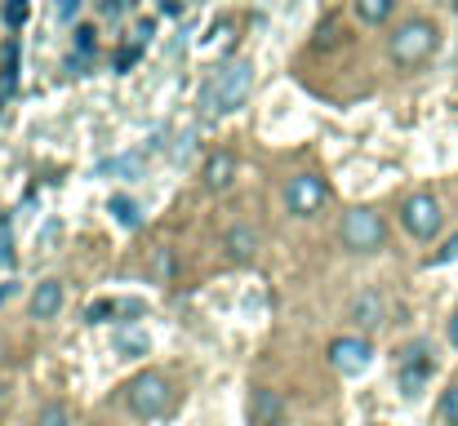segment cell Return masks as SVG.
<instances>
[{
  "label": "cell",
  "mask_w": 458,
  "mask_h": 426,
  "mask_svg": "<svg viewBox=\"0 0 458 426\" xmlns=\"http://www.w3.org/2000/svg\"><path fill=\"white\" fill-rule=\"evenodd\" d=\"M437 45H441V31H437V22H428V18H410V22H401L396 27V36H392V63H401V67H419V63H428L432 54H437Z\"/></svg>",
  "instance_id": "obj_1"
},
{
  "label": "cell",
  "mask_w": 458,
  "mask_h": 426,
  "mask_svg": "<svg viewBox=\"0 0 458 426\" xmlns=\"http://www.w3.org/2000/svg\"><path fill=\"white\" fill-rule=\"evenodd\" d=\"M250 89H254V67L250 63H232V67H223L209 85H205V112H236L245 98H250Z\"/></svg>",
  "instance_id": "obj_2"
},
{
  "label": "cell",
  "mask_w": 458,
  "mask_h": 426,
  "mask_svg": "<svg viewBox=\"0 0 458 426\" xmlns=\"http://www.w3.org/2000/svg\"><path fill=\"white\" fill-rule=\"evenodd\" d=\"M338 236H343V245H347L352 254H374V249H383V240H387V227H383V218H378L374 209L356 205V209H347V213H343V227H338Z\"/></svg>",
  "instance_id": "obj_3"
},
{
  "label": "cell",
  "mask_w": 458,
  "mask_h": 426,
  "mask_svg": "<svg viewBox=\"0 0 458 426\" xmlns=\"http://www.w3.org/2000/svg\"><path fill=\"white\" fill-rule=\"evenodd\" d=\"M130 409H134L139 418H165V413L174 409V387H169V378H160V373L134 378V382H130Z\"/></svg>",
  "instance_id": "obj_4"
},
{
  "label": "cell",
  "mask_w": 458,
  "mask_h": 426,
  "mask_svg": "<svg viewBox=\"0 0 458 426\" xmlns=\"http://www.w3.org/2000/svg\"><path fill=\"white\" fill-rule=\"evenodd\" d=\"M401 222H405V231H410L414 240H432V236L441 231V205H437V196H432V191H414V196L401 205Z\"/></svg>",
  "instance_id": "obj_5"
},
{
  "label": "cell",
  "mask_w": 458,
  "mask_h": 426,
  "mask_svg": "<svg viewBox=\"0 0 458 426\" xmlns=\"http://www.w3.org/2000/svg\"><path fill=\"white\" fill-rule=\"evenodd\" d=\"M325 200H329V187H325V178H316V173H294V178L285 182V205H290L294 218L320 213Z\"/></svg>",
  "instance_id": "obj_6"
},
{
  "label": "cell",
  "mask_w": 458,
  "mask_h": 426,
  "mask_svg": "<svg viewBox=\"0 0 458 426\" xmlns=\"http://www.w3.org/2000/svg\"><path fill=\"white\" fill-rule=\"evenodd\" d=\"M369 360H374V347H369V338H356V333H347V338H334V342H329V364H334L343 378H356V373H365V369H369Z\"/></svg>",
  "instance_id": "obj_7"
},
{
  "label": "cell",
  "mask_w": 458,
  "mask_h": 426,
  "mask_svg": "<svg viewBox=\"0 0 458 426\" xmlns=\"http://www.w3.org/2000/svg\"><path fill=\"white\" fill-rule=\"evenodd\" d=\"M432 355H428V347L423 342H414V347H405L401 351V364H396V382H401V391L414 400L423 387H428V378H432Z\"/></svg>",
  "instance_id": "obj_8"
},
{
  "label": "cell",
  "mask_w": 458,
  "mask_h": 426,
  "mask_svg": "<svg viewBox=\"0 0 458 426\" xmlns=\"http://www.w3.org/2000/svg\"><path fill=\"white\" fill-rule=\"evenodd\" d=\"M250 422L254 426H281L285 422V400H281V391L259 387V391L250 396Z\"/></svg>",
  "instance_id": "obj_9"
},
{
  "label": "cell",
  "mask_w": 458,
  "mask_h": 426,
  "mask_svg": "<svg viewBox=\"0 0 458 426\" xmlns=\"http://www.w3.org/2000/svg\"><path fill=\"white\" fill-rule=\"evenodd\" d=\"M232 178H236V155H232V151H214V155L205 160V187H209V191H227Z\"/></svg>",
  "instance_id": "obj_10"
},
{
  "label": "cell",
  "mask_w": 458,
  "mask_h": 426,
  "mask_svg": "<svg viewBox=\"0 0 458 426\" xmlns=\"http://www.w3.org/2000/svg\"><path fill=\"white\" fill-rule=\"evenodd\" d=\"M58 311H63V284L40 280L36 293H31V315H36V320H54Z\"/></svg>",
  "instance_id": "obj_11"
},
{
  "label": "cell",
  "mask_w": 458,
  "mask_h": 426,
  "mask_svg": "<svg viewBox=\"0 0 458 426\" xmlns=\"http://www.w3.org/2000/svg\"><path fill=\"white\" fill-rule=\"evenodd\" d=\"M352 320H356L365 333H369V329H378V324H383V297H378L374 288H365V293L352 302Z\"/></svg>",
  "instance_id": "obj_12"
},
{
  "label": "cell",
  "mask_w": 458,
  "mask_h": 426,
  "mask_svg": "<svg viewBox=\"0 0 458 426\" xmlns=\"http://www.w3.org/2000/svg\"><path fill=\"white\" fill-rule=\"evenodd\" d=\"M227 249H232L236 263H250V258L259 254V236H254L250 227H232V231H227Z\"/></svg>",
  "instance_id": "obj_13"
},
{
  "label": "cell",
  "mask_w": 458,
  "mask_h": 426,
  "mask_svg": "<svg viewBox=\"0 0 458 426\" xmlns=\"http://www.w3.org/2000/svg\"><path fill=\"white\" fill-rule=\"evenodd\" d=\"M116 351H121L125 360H139V355H148V333H134V329H116Z\"/></svg>",
  "instance_id": "obj_14"
},
{
  "label": "cell",
  "mask_w": 458,
  "mask_h": 426,
  "mask_svg": "<svg viewBox=\"0 0 458 426\" xmlns=\"http://www.w3.org/2000/svg\"><path fill=\"white\" fill-rule=\"evenodd\" d=\"M352 4H356V18L360 22H387L392 9H396V0H352Z\"/></svg>",
  "instance_id": "obj_15"
},
{
  "label": "cell",
  "mask_w": 458,
  "mask_h": 426,
  "mask_svg": "<svg viewBox=\"0 0 458 426\" xmlns=\"http://www.w3.org/2000/svg\"><path fill=\"white\" fill-rule=\"evenodd\" d=\"M107 209H112V213H116V222H121V227H130V231L143 222V218H139V205H134L130 196H112V205H107Z\"/></svg>",
  "instance_id": "obj_16"
},
{
  "label": "cell",
  "mask_w": 458,
  "mask_h": 426,
  "mask_svg": "<svg viewBox=\"0 0 458 426\" xmlns=\"http://www.w3.org/2000/svg\"><path fill=\"white\" fill-rule=\"evenodd\" d=\"M103 173L107 178H134V173H143V160L139 155H116V160L103 164Z\"/></svg>",
  "instance_id": "obj_17"
},
{
  "label": "cell",
  "mask_w": 458,
  "mask_h": 426,
  "mask_svg": "<svg viewBox=\"0 0 458 426\" xmlns=\"http://www.w3.org/2000/svg\"><path fill=\"white\" fill-rule=\"evenodd\" d=\"M36 426H72V409L54 400V405H45V409L36 413Z\"/></svg>",
  "instance_id": "obj_18"
},
{
  "label": "cell",
  "mask_w": 458,
  "mask_h": 426,
  "mask_svg": "<svg viewBox=\"0 0 458 426\" xmlns=\"http://www.w3.org/2000/svg\"><path fill=\"white\" fill-rule=\"evenodd\" d=\"M85 315H89V324H103L107 315L116 320V315H121V302H112V297H103V302H94V306H89Z\"/></svg>",
  "instance_id": "obj_19"
},
{
  "label": "cell",
  "mask_w": 458,
  "mask_h": 426,
  "mask_svg": "<svg viewBox=\"0 0 458 426\" xmlns=\"http://www.w3.org/2000/svg\"><path fill=\"white\" fill-rule=\"evenodd\" d=\"M441 418H445V426H458V382L441 396Z\"/></svg>",
  "instance_id": "obj_20"
},
{
  "label": "cell",
  "mask_w": 458,
  "mask_h": 426,
  "mask_svg": "<svg viewBox=\"0 0 458 426\" xmlns=\"http://www.w3.org/2000/svg\"><path fill=\"white\" fill-rule=\"evenodd\" d=\"M13 263V240H9V218H0V267Z\"/></svg>",
  "instance_id": "obj_21"
},
{
  "label": "cell",
  "mask_w": 458,
  "mask_h": 426,
  "mask_svg": "<svg viewBox=\"0 0 458 426\" xmlns=\"http://www.w3.org/2000/svg\"><path fill=\"white\" fill-rule=\"evenodd\" d=\"M22 18H27V0H9V9H4V22H9V27H18Z\"/></svg>",
  "instance_id": "obj_22"
},
{
  "label": "cell",
  "mask_w": 458,
  "mask_h": 426,
  "mask_svg": "<svg viewBox=\"0 0 458 426\" xmlns=\"http://www.w3.org/2000/svg\"><path fill=\"white\" fill-rule=\"evenodd\" d=\"M76 45H81V58L94 54V27H76Z\"/></svg>",
  "instance_id": "obj_23"
},
{
  "label": "cell",
  "mask_w": 458,
  "mask_h": 426,
  "mask_svg": "<svg viewBox=\"0 0 458 426\" xmlns=\"http://www.w3.org/2000/svg\"><path fill=\"white\" fill-rule=\"evenodd\" d=\"M134 63H139V45H130V49H121V58H116V67H121V71H130Z\"/></svg>",
  "instance_id": "obj_24"
},
{
  "label": "cell",
  "mask_w": 458,
  "mask_h": 426,
  "mask_svg": "<svg viewBox=\"0 0 458 426\" xmlns=\"http://www.w3.org/2000/svg\"><path fill=\"white\" fill-rule=\"evenodd\" d=\"M454 258H458V236L445 245V249H441V254H437V258H432V263H454Z\"/></svg>",
  "instance_id": "obj_25"
},
{
  "label": "cell",
  "mask_w": 458,
  "mask_h": 426,
  "mask_svg": "<svg viewBox=\"0 0 458 426\" xmlns=\"http://www.w3.org/2000/svg\"><path fill=\"white\" fill-rule=\"evenodd\" d=\"M130 9V0H103V13L112 18V13H125Z\"/></svg>",
  "instance_id": "obj_26"
},
{
  "label": "cell",
  "mask_w": 458,
  "mask_h": 426,
  "mask_svg": "<svg viewBox=\"0 0 458 426\" xmlns=\"http://www.w3.org/2000/svg\"><path fill=\"white\" fill-rule=\"evenodd\" d=\"M81 9V0H58V18H72Z\"/></svg>",
  "instance_id": "obj_27"
},
{
  "label": "cell",
  "mask_w": 458,
  "mask_h": 426,
  "mask_svg": "<svg viewBox=\"0 0 458 426\" xmlns=\"http://www.w3.org/2000/svg\"><path fill=\"white\" fill-rule=\"evenodd\" d=\"M13 293H18V284H9V280L0 284V302H9V297H13Z\"/></svg>",
  "instance_id": "obj_28"
},
{
  "label": "cell",
  "mask_w": 458,
  "mask_h": 426,
  "mask_svg": "<svg viewBox=\"0 0 458 426\" xmlns=\"http://www.w3.org/2000/svg\"><path fill=\"white\" fill-rule=\"evenodd\" d=\"M450 347H458V311L450 315Z\"/></svg>",
  "instance_id": "obj_29"
},
{
  "label": "cell",
  "mask_w": 458,
  "mask_h": 426,
  "mask_svg": "<svg viewBox=\"0 0 458 426\" xmlns=\"http://www.w3.org/2000/svg\"><path fill=\"white\" fill-rule=\"evenodd\" d=\"M450 4H454V13H458V0H450Z\"/></svg>",
  "instance_id": "obj_30"
}]
</instances>
